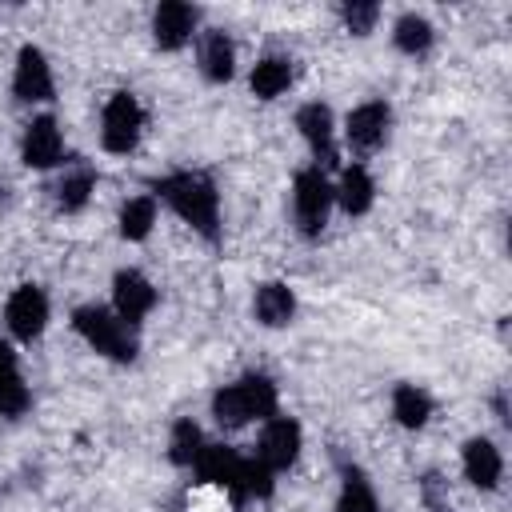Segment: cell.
<instances>
[{"label":"cell","instance_id":"cell-1","mask_svg":"<svg viewBox=\"0 0 512 512\" xmlns=\"http://www.w3.org/2000/svg\"><path fill=\"white\" fill-rule=\"evenodd\" d=\"M156 196L204 240H220V192L204 172H168L156 180Z\"/></svg>","mask_w":512,"mask_h":512},{"label":"cell","instance_id":"cell-2","mask_svg":"<svg viewBox=\"0 0 512 512\" xmlns=\"http://www.w3.org/2000/svg\"><path fill=\"white\" fill-rule=\"evenodd\" d=\"M212 416L224 428H244L252 420H272L276 416V384L260 372L240 376V380L212 392Z\"/></svg>","mask_w":512,"mask_h":512},{"label":"cell","instance_id":"cell-3","mask_svg":"<svg viewBox=\"0 0 512 512\" xmlns=\"http://www.w3.org/2000/svg\"><path fill=\"white\" fill-rule=\"evenodd\" d=\"M72 328H76V336H80L92 352H100V356H108V360H116V364H128V360H136V352H140L136 328L124 324L112 308L84 304V308L72 312Z\"/></svg>","mask_w":512,"mask_h":512},{"label":"cell","instance_id":"cell-4","mask_svg":"<svg viewBox=\"0 0 512 512\" xmlns=\"http://www.w3.org/2000/svg\"><path fill=\"white\" fill-rule=\"evenodd\" d=\"M332 212V180L324 176V168L308 164L296 172L292 180V220L300 228V236H320Z\"/></svg>","mask_w":512,"mask_h":512},{"label":"cell","instance_id":"cell-5","mask_svg":"<svg viewBox=\"0 0 512 512\" xmlns=\"http://www.w3.org/2000/svg\"><path fill=\"white\" fill-rule=\"evenodd\" d=\"M144 136V108L132 92H112L100 112V144L112 156H128Z\"/></svg>","mask_w":512,"mask_h":512},{"label":"cell","instance_id":"cell-6","mask_svg":"<svg viewBox=\"0 0 512 512\" xmlns=\"http://www.w3.org/2000/svg\"><path fill=\"white\" fill-rule=\"evenodd\" d=\"M300 440H304V432H300V424L292 416H272V420H264V432L256 440V460L276 476V472L296 464Z\"/></svg>","mask_w":512,"mask_h":512},{"label":"cell","instance_id":"cell-7","mask_svg":"<svg viewBox=\"0 0 512 512\" xmlns=\"http://www.w3.org/2000/svg\"><path fill=\"white\" fill-rule=\"evenodd\" d=\"M4 324L16 340H36L48 328V296L36 284H20L4 304Z\"/></svg>","mask_w":512,"mask_h":512},{"label":"cell","instance_id":"cell-8","mask_svg":"<svg viewBox=\"0 0 512 512\" xmlns=\"http://www.w3.org/2000/svg\"><path fill=\"white\" fill-rule=\"evenodd\" d=\"M20 160L36 172L56 168L64 160V132L56 124V116H32L24 136H20Z\"/></svg>","mask_w":512,"mask_h":512},{"label":"cell","instance_id":"cell-9","mask_svg":"<svg viewBox=\"0 0 512 512\" xmlns=\"http://www.w3.org/2000/svg\"><path fill=\"white\" fill-rule=\"evenodd\" d=\"M156 308V288L144 272L136 268H120L116 280H112V312L124 320V324H140L148 312Z\"/></svg>","mask_w":512,"mask_h":512},{"label":"cell","instance_id":"cell-10","mask_svg":"<svg viewBox=\"0 0 512 512\" xmlns=\"http://www.w3.org/2000/svg\"><path fill=\"white\" fill-rule=\"evenodd\" d=\"M52 64H48V56L36 48V44H24L20 48V56H16V72H12V92H16V100H24V104H44V100H52Z\"/></svg>","mask_w":512,"mask_h":512},{"label":"cell","instance_id":"cell-11","mask_svg":"<svg viewBox=\"0 0 512 512\" xmlns=\"http://www.w3.org/2000/svg\"><path fill=\"white\" fill-rule=\"evenodd\" d=\"M196 24H200V8H196V4L164 0V4L152 12V40H156L164 52H176V48H184V44L196 36Z\"/></svg>","mask_w":512,"mask_h":512},{"label":"cell","instance_id":"cell-12","mask_svg":"<svg viewBox=\"0 0 512 512\" xmlns=\"http://www.w3.org/2000/svg\"><path fill=\"white\" fill-rule=\"evenodd\" d=\"M388 128H392V108L384 100H364L360 108L348 112L344 136L356 152H376L388 140Z\"/></svg>","mask_w":512,"mask_h":512},{"label":"cell","instance_id":"cell-13","mask_svg":"<svg viewBox=\"0 0 512 512\" xmlns=\"http://www.w3.org/2000/svg\"><path fill=\"white\" fill-rule=\"evenodd\" d=\"M296 132L304 136L308 152L316 156V168H324V164L336 160V124H332V108H328V104L308 100V104L296 112Z\"/></svg>","mask_w":512,"mask_h":512},{"label":"cell","instance_id":"cell-14","mask_svg":"<svg viewBox=\"0 0 512 512\" xmlns=\"http://www.w3.org/2000/svg\"><path fill=\"white\" fill-rule=\"evenodd\" d=\"M460 468H464V480L480 492H492L504 476V456L500 448L488 440V436H472L464 448H460Z\"/></svg>","mask_w":512,"mask_h":512},{"label":"cell","instance_id":"cell-15","mask_svg":"<svg viewBox=\"0 0 512 512\" xmlns=\"http://www.w3.org/2000/svg\"><path fill=\"white\" fill-rule=\"evenodd\" d=\"M372 200H376V184H372L368 168L364 164H348L340 172V180L332 184V204H340L348 216H364L372 208Z\"/></svg>","mask_w":512,"mask_h":512},{"label":"cell","instance_id":"cell-16","mask_svg":"<svg viewBox=\"0 0 512 512\" xmlns=\"http://www.w3.org/2000/svg\"><path fill=\"white\" fill-rule=\"evenodd\" d=\"M240 464H244V456H240L236 448H228V444H204L192 468H196V476H200L204 484H216V488L232 492V484H236V476H240Z\"/></svg>","mask_w":512,"mask_h":512},{"label":"cell","instance_id":"cell-17","mask_svg":"<svg viewBox=\"0 0 512 512\" xmlns=\"http://www.w3.org/2000/svg\"><path fill=\"white\" fill-rule=\"evenodd\" d=\"M252 312H256V320H260L264 328H284V324H292V316H296V292H292L288 284H280V280H268V284L256 288Z\"/></svg>","mask_w":512,"mask_h":512},{"label":"cell","instance_id":"cell-18","mask_svg":"<svg viewBox=\"0 0 512 512\" xmlns=\"http://www.w3.org/2000/svg\"><path fill=\"white\" fill-rule=\"evenodd\" d=\"M288 84H292V60H288V56H260V60L252 64V76H248L252 96L276 100V96L288 92Z\"/></svg>","mask_w":512,"mask_h":512},{"label":"cell","instance_id":"cell-19","mask_svg":"<svg viewBox=\"0 0 512 512\" xmlns=\"http://www.w3.org/2000/svg\"><path fill=\"white\" fill-rule=\"evenodd\" d=\"M28 404H32V396H28V384L20 376L16 352L8 344H0V416H20Z\"/></svg>","mask_w":512,"mask_h":512},{"label":"cell","instance_id":"cell-20","mask_svg":"<svg viewBox=\"0 0 512 512\" xmlns=\"http://www.w3.org/2000/svg\"><path fill=\"white\" fill-rule=\"evenodd\" d=\"M200 72L212 84L232 80V72H236V44L228 40V32H208L200 40Z\"/></svg>","mask_w":512,"mask_h":512},{"label":"cell","instance_id":"cell-21","mask_svg":"<svg viewBox=\"0 0 512 512\" xmlns=\"http://www.w3.org/2000/svg\"><path fill=\"white\" fill-rule=\"evenodd\" d=\"M392 416L400 428H424L432 416V396L416 384H396L392 392Z\"/></svg>","mask_w":512,"mask_h":512},{"label":"cell","instance_id":"cell-22","mask_svg":"<svg viewBox=\"0 0 512 512\" xmlns=\"http://www.w3.org/2000/svg\"><path fill=\"white\" fill-rule=\"evenodd\" d=\"M432 40H436V32H432V24H428L420 12H404V16L392 24V44H396L404 56H424V52L432 48Z\"/></svg>","mask_w":512,"mask_h":512},{"label":"cell","instance_id":"cell-23","mask_svg":"<svg viewBox=\"0 0 512 512\" xmlns=\"http://www.w3.org/2000/svg\"><path fill=\"white\" fill-rule=\"evenodd\" d=\"M336 512H380L376 488L360 468H344V484L336 496Z\"/></svg>","mask_w":512,"mask_h":512},{"label":"cell","instance_id":"cell-24","mask_svg":"<svg viewBox=\"0 0 512 512\" xmlns=\"http://www.w3.org/2000/svg\"><path fill=\"white\" fill-rule=\"evenodd\" d=\"M92 192H96L92 168H72V172H64V180L56 184V204H60V212H80V208L92 200Z\"/></svg>","mask_w":512,"mask_h":512},{"label":"cell","instance_id":"cell-25","mask_svg":"<svg viewBox=\"0 0 512 512\" xmlns=\"http://www.w3.org/2000/svg\"><path fill=\"white\" fill-rule=\"evenodd\" d=\"M156 224V196H132L120 208V236L124 240H144Z\"/></svg>","mask_w":512,"mask_h":512},{"label":"cell","instance_id":"cell-26","mask_svg":"<svg viewBox=\"0 0 512 512\" xmlns=\"http://www.w3.org/2000/svg\"><path fill=\"white\" fill-rule=\"evenodd\" d=\"M200 448H204L200 428H196L192 420H176V424H172V440H168V456H172V464L192 468L196 456H200Z\"/></svg>","mask_w":512,"mask_h":512},{"label":"cell","instance_id":"cell-27","mask_svg":"<svg viewBox=\"0 0 512 512\" xmlns=\"http://www.w3.org/2000/svg\"><path fill=\"white\" fill-rule=\"evenodd\" d=\"M340 16H344V28H348L352 36H368V32L376 28V20H380V8L368 4V0H352V4L340 8Z\"/></svg>","mask_w":512,"mask_h":512}]
</instances>
